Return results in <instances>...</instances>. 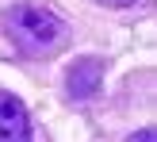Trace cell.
<instances>
[{"mask_svg":"<svg viewBox=\"0 0 157 142\" xmlns=\"http://www.w3.org/2000/svg\"><path fill=\"white\" fill-rule=\"evenodd\" d=\"M4 27L12 35L15 50L27 58H54L69 42V27L61 15H54L50 8H38V4H23V0L8 8Z\"/></svg>","mask_w":157,"mask_h":142,"instance_id":"cell-1","label":"cell"},{"mask_svg":"<svg viewBox=\"0 0 157 142\" xmlns=\"http://www.w3.org/2000/svg\"><path fill=\"white\" fill-rule=\"evenodd\" d=\"M104 85V58H77L65 73L69 100H92Z\"/></svg>","mask_w":157,"mask_h":142,"instance_id":"cell-2","label":"cell"},{"mask_svg":"<svg viewBox=\"0 0 157 142\" xmlns=\"http://www.w3.org/2000/svg\"><path fill=\"white\" fill-rule=\"evenodd\" d=\"M0 142H35L31 138V115L19 96L0 92Z\"/></svg>","mask_w":157,"mask_h":142,"instance_id":"cell-3","label":"cell"},{"mask_svg":"<svg viewBox=\"0 0 157 142\" xmlns=\"http://www.w3.org/2000/svg\"><path fill=\"white\" fill-rule=\"evenodd\" d=\"M130 142H157V127H146L138 135H130Z\"/></svg>","mask_w":157,"mask_h":142,"instance_id":"cell-4","label":"cell"},{"mask_svg":"<svg viewBox=\"0 0 157 142\" xmlns=\"http://www.w3.org/2000/svg\"><path fill=\"white\" fill-rule=\"evenodd\" d=\"M100 4H107V8H130L134 0H100Z\"/></svg>","mask_w":157,"mask_h":142,"instance_id":"cell-5","label":"cell"}]
</instances>
